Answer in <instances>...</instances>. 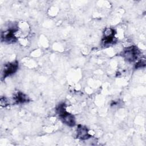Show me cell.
I'll list each match as a JSON object with an SVG mask.
<instances>
[{"instance_id":"6da1fadb","label":"cell","mask_w":146,"mask_h":146,"mask_svg":"<svg viewBox=\"0 0 146 146\" xmlns=\"http://www.w3.org/2000/svg\"><path fill=\"white\" fill-rule=\"evenodd\" d=\"M56 112L63 123L70 127H73L75 125V119L74 116L68 113L66 111L64 104H62L59 105L56 108Z\"/></svg>"},{"instance_id":"3957f363","label":"cell","mask_w":146,"mask_h":146,"mask_svg":"<svg viewBox=\"0 0 146 146\" xmlns=\"http://www.w3.org/2000/svg\"><path fill=\"white\" fill-rule=\"evenodd\" d=\"M18 68V63L17 61L5 64L2 72V78H5L15 72Z\"/></svg>"},{"instance_id":"277c9868","label":"cell","mask_w":146,"mask_h":146,"mask_svg":"<svg viewBox=\"0 0 146 146\" xmlns=\"http://www.w3.org/2000/svg\"><path fill=\"white\" fill-rule=\"evenodd\" d=\"M76 136L81 140H87L91 137L87 128L82 125H79L76 130Z\"/></svg>"},{"instance_id":"5b68a950","label":"cell","mask_w":146,"mask_h":146,"mask_svg":"<svg viewBox=\"0 0 146 146\" xmlns=\"http://www.w3.org/2000/svg\"><path fill=\"white\" fill-rule=\"evenodd\" d=\"M14 100L17 103H22L28 101V98L26 95L21 92H18L14 97Z\"/></svg>"},{"instance_id":"7a4b0ae2","label":"cell","mask_w":146,"mask_h":146,"mask_svg":"<svg viewBox=\"0 0 146 146\" xmlns=\"http://www.w3.org/2000/svg\"><path fill=\"white\" fill-rule=\"evenodd\" d=\"M140 54L138 48L135 46H131L126 48L123 53V57L128 62H132L135 61Z\"/></svg>"}]
</instances>
